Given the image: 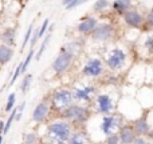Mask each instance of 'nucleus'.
I'll return each mask as SVG.
<instances>
[{
    "instance_id": "obj_1",
    "label": "nucleus",
    "mask_w": 153,
    "mask_h": 144,
    "mask_svg": "<svg viewBox=\"0 0 153 144\" xmlns=\"http://www.w3.org/2000/svg\"><path fill=\"white\" fill-rule=\"evenodd\" d=\"M73 132H74V126L61 118L47 124L45 137L50 144H67Z\"/></svg>"
},
{
    "instance_id": "obj_2",
    "label": "nucleus",
    "mask_w": 153,
    "mask_h": 144,
    "mask_svg": "<svg viewBox=\"0 0 153 144\" xmlns=\"http://www.w3.org/2000/svg\"><path fill=\"white\" fill-rule=\"evenodd\" d=\"M61 118L70 121L74 127H83L85 124H87V121L91 118V111H90V108L87 105L74 103L66 111H63L61 113Z\"/></svg>"
},
{
    "instance_id": "obj_3",
    "label": "nucleus",
    "mask_w": 153,
    "mask_h": 144,
    "mask_svg": "<svg viewBox=\"0 0 153 144\" xmlns=\"http://www.w3.org/2000/svg\"><path fill=\"white\" fill-rule=\"evenodd\" d=\"M74 95L73 91L69 88H59L51 95L50 97V105L51 110L55 112L62 113L63 111H66L70 105L74 104Z\"/></svg>"
},
{
    "instance_id": "obj_4",
    "label": "nucleus",
    "mask_w": 153,
    "mask_h": 144,
    "mask_svg": "<svg viewBox=\"0 0 153 144\" xmlns=\"http://www.w3.org/2000/svg\"><path fill=\"white\" fill-rule=\"evenodd\" d=\"M122 118L116 113H109V115H101V119L98 121V131L103 137H108L109 135L117 134L121 129Z\"/></svg>"
},
{
    "instance_id": "obj_5",
    "label": "nucleus",
    "mask_w": 153,
    "mask_h": 144,
    "mask_svg": "<svg viewBox=\"0 0 153 144\" xmlns=\"http://www.w3.org/2000/svg\"><path fill=\"white\" fill-rule=\"evenodd\" d=\"M128 60V53L121 47H114L106 53L105 64L110 71H120L125 67Z\"/></svg>"
},
{
    "instance_id": "obj_6",
    "label": "nucleus",
    "mask_w": 153,
    "mask_h": 144,
    "mask_svg": "<svg viewBox=\"0 0 153 144\" xmlns=\"http://www.w3.org/2000/svg\"><path fill=\"white\" fill-rule=\"evenodd\" d=\"M105 66L103 60L101 58L97 56H93V58L87 59L86 63L82 66L81 73L85 77H90V79H97L105 73Z\"/></svg>"
},
{
    "instance_id": "obj_7",
    "label": "nucleus",
    "mask_w": 153,
    "mask_h": 144,
    "mask_svg": "<svg viewBox=\"0 0 153 144\" xmlns=\"http://www.w3.org/2000/svg\"><path fill=\"white\" fill-rule=\"evenodd\" d=\"M73 95H74V100L75 103H85V104H89L93 102V96L97 95V87L93 86V84H76L71 88Z\"/></svg>"
},
{
    "instance_id": "obj_8",
    "label": "nucleus",
    "mask_w": 153,
    "mask_h": 144,
    "mask_svg": "<svg viewBox=\"0 0 153 144\" xmlns=\"http://www.w3.org/2000/svg\"><path fill=\"white\" fill-rule=\"evenodd\" d=\"M75 58V55L71 52V51H69L66 47H62L61 48V52H59V55L55 58V60L53 61V64H51V68H53V71L55 73H58V75H62V73H65L67 71V69L70 68V66H71L73 63V59Z\"/></svg>"
},
{
    "instance_id": "obj_9",
    "label": "nucleus",
    "mask_w": 153,
    "mask_h": 144,
    "mask_svg": "<svg viewBox=\"0 0 153 144\" xmlns=\"http://www.w3.org/2000/svg\"><path fill=\"white\" fill-rule=\"evenodd\" d=\"M95 112L100 115H109L114 110V99L109 94H98L95 96Z\"/></svg>"
},
{
    "instance_id": "obj_10",
    "label": "nucleus",
    "mask_w": 153,
    "mask_h": 144,
    "mask_svg": "<svg viewBox=\"0 0 153 144\" xmlns=\"http://www.w3.org/2000/svg\"><path fill=\"white\" fill-rule=\"evenodd\" d=\"M114 35V27L110 23H98V26L95 27V29L91 34V39L94 42L103 43L108 42L113 37Z\"/></svg>"
},
{
    "instance_id": "obj_11",
    "label": "nucleus",
    "mask_w": 153,
    "mask_h": 144,
    "mask_svg": "<svg viewBox=\"0 0 153 144\" xmlns=\"http://www.w3.org/2000/svg\"><path fill=\"white\" fill-rule=\"evenodd\" d=\"M122 19H124V23L126 24L130 28H140L144 24L145 19H144L143 13L137 10H129L122 15Z\"/></svg>"
},
{
    "instance_id": "obj_12",
    "label": "nucleus",
    "mask_w": 153,
    "mask_h": 144,
    "mask_svg": "<svg viewBox=\"0 0 153 144\" xmlns=\"http://www.w3.org/2000/svg\"><path fill=\"white\" fill-rule=\"evenodd\" d=\"M51 111V105L48 104L47 100H43V102L38 103L36 107L34 108V112H32V121L36 124H40L48 118Z\"/></svg>"
},
{
    "instance_id": "obj_13",
    "label": "nucleus",
    "mask_w": 153,
    "mask_h": 144,
    "mask_svg": "<svg viewBox=\"0 0 153 144\" xmlns=\"http://www.w3.org/2000/svg\"><path fill=\"white\" fill-rule=\"evenodd\" d=\"M98 26V20L93 16H87V18H83L76 26V29H78L79 34L82 35H91L93 31L95 29V27Z\"/></svg>"
},
{
    "instance_id": "obj_14",
    "label": "nucleus",
    "mask_w": 153,
    "mask_h": 144,
    "mask_svg": "<svg viewBox=\"0 0 153 144\" xmlns=\"http://www.w3.org/2000/svg\"><path fill=\"white\" fill-rule=\"evenodd\" d=\"M132 126H133V128H134L137 136H146V135L149 134V131L152 129L151 124H149L148 119H146L145 116H140V118L134 119Z\"/></svg>"
},
{
    "instance_id": "obj_15",
    "label": "nucleus",
    "mask_w": 153,
    "mask_h": 144,
    "mask_svg": "<svg viewBox=\"0 0 153 144\" xmlns=\"http://www.w3.org/2000/svg\"><path fill=\"white\" fill-rule=\"evenodd\" d=\"M120 135V140H121V144H133V142L136 140L137 135H136V131L133 128V126H122L121 129L118 131Z\"/></svg>"
},
{
    "instance_id": "obj_16",
    "label": "nucleus",
    "mask_w": 153,
    "mask_h": 144,
    "mask_svg": "<svg viewBox=\"0 0 153 144\" xmlns=\"http://www.w3.org/2000/svg\"><path fill=\"white\" fill-rule=\"evenodd\" d=\"M89 139V135H87L86 131H83V129H76V131L73 132L71 137H70L69 143L67 144H90Z\"/></svg>"
},
{
    "instance_id": "obj_17",
    "label": "nucleus",
    "mask_w": 153,
    "mask_h": 144,
    "mask_svg": "<svg viewBox=\"0 0 153 144\" xmlns=\"http://www.w3.org/2000/svg\"><path fill=\"white\" fill-rule=\"evenodd\" d=\"M13 58V48L10 45L0 44V66L7 64Z\"/></svg>"
},
{
    "instance_id": "obj_18",
    "label": "nucleus",
    "mask_w": 153,
    "mask_h": 144,
    "mask_svg": "<svg viewBox=\"0 0 153 144\" xmlns=\"http://www.w3.org/2000/svg\"><path fill=\"white\" fill-rule=\"evenodd\" d=\"M130 5H132V0H114L111 3V8L121 15L130 10Z\"/></svg>"
},
{
    "instance_id": "obj_19",
    "label": "nucleus",
    "mask_w": 153,
    "mask_h": 144,
    "mask_svg": "<svg viewBox=\"0 0 153 144\" xmlns=\"http://www.w3.org/2000/svg\"><path fill=\"white\" fill-rule=\"evenodd\" d=\"M15 39H16V31L15 28H5L4 32L1 34V42L3 44L5 45H10V47H12L13 44H15Z\"/></svg>"
},
{
    "instance_id": "obj_20",
    "label": "nucleus",
    "mask_w": 153,
    "mask_h": 144,
    "mask_svg": "<svg viewBox=\"0 0 153 144\" xmlns=\"http://www.w3.org/2000/svg\"><path fill=\"white\" fill-rule=\"evenodd\" d=\"M51 37H53V35H51V34H48V35H46V37H45V39H43V42H42V44H40L39 50H38V52H36V53H35V59H36V60H40V58H42L43 52H45V51H46V48H47V44H48V43H50Z\"/></svg>"
},
{
    "instance_id": "obj_21",
    "label": "nucleus",
    "mask_w": 153,
    "mask_h": 144,
    "mask_svg": "<svg viewBox=\"0 0 153 144\" xmlns=\"http://www.w3.org/2000/svg\"><path fill=\"white\" fill-rule=\"evenodd\" d=\"M31 83H32V75L31 73H27L23 79H22V83H20V89L23 94H27L31 87Z\"/></svg>"
},
{
    "instance_id": "obj_22",
    "label": "nucleus",
    "mask_w": 153,
    "mask_h": 144,
    "mask_svg": "<svg viewBox=\"0 0 153 144\" xmlns=\"http://www.w3.org/2000/svg\"><path fill=\"white\" fill-rule=\"evenodd\" d=\"M38 142H39V136H38V134L34 131L27 132L23 137V144H36Z\"/></svg>"
},
{
    "instance_id": "obj_23",
    "label": "nucleus",
    "mask_w": 153,
    "mask_h": 144,
    "mask_svg": "<svg viewBox=\"0 0 153 144\" xmlns=\"http://www.w3.org/2000/svg\"><path fill=\"white\" fill-rule=\"evenodd\" d=\"M110 5L109 0H95V3L93 4V11L94 12H102Z\"/></svg>"
},
{
    "instance_id": "obj_24",
    "label": "nucleus",
    "mask_w": 153,
    "mask_h": 144,
    "mask_svg": "<svg viewBox=\"0 0 153 144\" xmlns=\"http://www.w3.org/2000/svg\"><path fill=\"white\" fill-rule=\"evenodd\" d=\"M15 100H16V94L12 92V94L8 95V99H7V103H5V107H4V111L5 112H12L13 111V105H15Z\"/></svg>"
},
{
    "instance_id": "obj_25",
    "label": "nucleus",
    "mask_w": 153,
    "mask_h": 144,
    "mask_svg": "<svg viewBox=\"0 0 153 144\" xmlns=\"http://www.w3.org/2000/svg\"><path fill=\"white\" fill-rule=\"evenodd\" d=\"M34 31H35L34 23H31V24H30V27L27 28L26 35H24V37H23V43H22V50H24V47L27 45V43H28L30 40H31V37H32V34H34Z\"/></svg>"
},
{
    "instance_id": "obj_26",
    "label": "nucleus",
    "mask_w": 153,
    "mask_h": 144,
    "mask_svg": "<svg viewBox=\"0 0 153 144\" xmlns=\"http://www.w3.org/2000/svg\"><path fill=\"white\" fill-rule=\"evenodd\" d=\"M144 48L146 50V52L153 55V35H148L144 40Z\"/></svg>"
},
{
    "instance_id": "obj_27",
    "label": "nucleus",
    "mask_w": 153,
    "mask_h": 144,
    "mask_svg": "<svg viewBox=\"0 0 153 144\" xmlns=\"http://www.w3.org/2000/svg\"><path fill=\"white\" fill-rule=\"evenodd\" d=\"M35 58V51H34V48H31L30 50V52H28V55L26 56V59L23 60V73L27 71V68H28V66H30V63H31V60Z\"/></svg>"
},
{
    "instance_id": "obj_28",
    "label": "nucleus",
    "mask_w": 153,
    "mask_h": 144,
    "mask_svg": "<svg viewBox=\"0 0 153 144\" xmlns=\"http://www.w3.org/2000/svg\"><path fill=\"white\" fill-rule=\"evenodd\" d=\"M48 24H50V20H48V19H45V20H43V23L40 24L39 28H36V31H38V36H39V40L42 39L43 36H45L46 31H47V28H48Z\"/></svg>"
},
{
    "instance_id": "obj_29",
    "label": "nucleus",
    "mask_w": 153,
    "mask_h": 144,
    "mask_svg": "<svg viewBox=\"0 0 153 144\" xmlns=\"http://www.w3.org/2000/svg\"><path fill=\"white\" fill-rule=\"evenodd\" d=\"M23 73V61L22 63H19L18 66L15 67V72H13V75H12V79H11V86L12 84H15V81L18 80V77H19V75H22Z\"/></svg>"
},
{
    "instance_id": "obj_30",
    "label": "nucleus",
    "mask_w": 153,
    "mask_h": 144,
    "mask_svg": "<svg viewBox=\"0 0 153 144\" xmlns=\"http://www.w3.org/2000/svg\"><path fill=\"white\" fill-rule=\"evenodd\" d=\"M103 143H105V144H121L118 132H117V134H113V135H109L108 137H105Z\"/></svg>"
},
{
    "instance_id": "obj_31",
    "label": "nucleus",
    "mask_w": 153,
    "mask_h": 144,
    "mask_svg": "<svg viewBox=\"0 0 153 144\" xmlns=\"http://www.w3.org/2000/svg\"><path fill=\"white\" fill-rule=\"evenodd\" d=\"M145 23H146V26H148L149 28L153 29V8H152V10H149V12L146 13Z\"/></svg>"
},
{
    "instance_id": "obj_32",
    "label": "nucleus",
    "mask_w": 153,
    "mask_h": 144,
    "mask_svg": "<svg viewBox=\"0 0 153 144\" xmlns=\"http://www.w3.org/2000/svg\"><path fill=\"white\" fill-rule=\"evenodd\" d=\"M149 140L146 139V136H137L136 140L133 142V144H148Z\"/></svg>"
},
{
    "instance_id": "obj_33",
    "label": "nucleus",
    "mask_w": 153,
    "mask_h": 144,
    "mask_svg": "<svg viewBox=\"0 0 153 144\" xmlns=\"http://www.w3.org/2000/svg\"><path fill=\"white\" fill-rule=\"evenodd\" d=\"M86 1H87V0H75L71 5H69V7L66 8V10H73V8H76V7H79L81 4H83V3H86Z\"/></svg>"
},
{
    "instance_id": "obj_34",
    "label": "nucleus",
    "mask_w": 153,
    "mask_h": 144,
    "mask_svg": "<svg viewBox=\"0 0 153 144\" xmlns=\"http://www.w3.org/2000/svg\"><path fill=\"white\" fill-rule=\"evenodd\" d=\"M74 1H75V0H62V4H63L65 8H67L69 5H71Z\"/></svg>"
},
{
    "instance_id": "obj_35",
    "label": "nucleus",
    "mask_w": 153,
    "mask_h": 144,
    "mask_svg": "<svg viewBox=\"0 0 153 144\" xmlns=\"http://www.w3.org/2000/svg\"><path fill=\"white\" fill-rule=\"evenodd\" d=\"M4 128H5V121L0 120V134H4Z\"/></svg>"
},
{
    "instance_id": "obj_36",
    "label": "nucleus",
    "mask_w": 153,
    "mask_h": 144,
    "mask_svg": "<svg viewBox=\"0 0 153 144\" xmlns=\"http://www.w3.org/2000/svg\"><path fill=\"white\" fill-rule=\"evenodd\" d=\"M146 139H148L149 142H153V128L149 131V134L146 135Z\"/></svg>"
},
{
    "instance_id": "obj_37",
    "label": "nucleus",
    "mask_w": 153,
    "mask_h": 144,
    "mask_svg": "<svg viewBox=\"0 0 153 144\" xmlns=\"http://www.w3.org/2000/svg\"><path fill=\"white\" fill-rule=\"evenodd\" d=\"M36 144H50V143H48L47 140H40V142H38Z\"/></svg>"
},
{
    "instance_id": "obj_38",
    "label": "nucleus",
    "mask_w": 153,
    "mask_h": 144,
    "mask_svg": "<svg viewBox=\"0 0 153 144\" xmlns=\"http://www.w3.org/2000/svg\"><path fill=\"white\" fill-rule=\"evenodd\" d=\"M0 144H3V135L0 134Z\"/></svg>"
},
{
    "instance_id": "obj_39",
    "label": "nucleus",
    "mask_w": 153,
    "mask_h": 144,
    "mask_svg": "<svg viewBox=\"0 0 153 144\" xmlns=\"http://www.w3.org/2000/svg\"><path fill=\"white\" fill-rule=\"evenodd\" d=\"M90 144H100V143H98V142H95V143H90Z\"/></svg>"
},
{
    "instance_id": "obj_40",
    "label": "nucleus",
    "mask_w": 153,
    "mask_h": 144,
    "mask_svg": "<svg viewBox=\"0 0 153 144\" xmlns=\"http://www.w3.org/2000/svg\"><path fill=\"white\" fill-rule=\"evenodd\" d=\"M148 144H153V142H149V143H148Z\"/></svg>"
}]
</instances>
